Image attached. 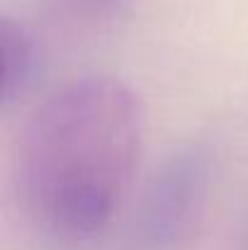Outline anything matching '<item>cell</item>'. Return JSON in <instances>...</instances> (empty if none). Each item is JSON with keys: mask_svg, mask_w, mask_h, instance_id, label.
I'll return each mask as SVG.
<instances>
[{"mask_svg": "<svg viewBox=\"0 0 248 250\" xmlns=\"http://www.w3.org/2000/svg\"><path fill=\"white\" fill-rule=\"evenodd\" d=\"M144 109L112 76L56 90L20 146V194L39 231L61 243L100 236L122 207L141 158Z\"/></svg>", "mask_w": 248, "mask_h": 250, "instance_id": "1", "label": "cell"}, {"mask_svg": "<svg viewBox=\"0 0 248 250\" xmlns=\"http://www.w3.org/2000/svg\"><path fill=\"white\" fill-rule=\"evenodd\" d=\"M209 189V158L202 148H180L156 170L139 209V233L151 248L182 243L200 221Z\"/></svg>", "mask_w": 248, "mask_h": 250, "instance_id": "2", "label": "cell"}, {"mask_svg": "<svg viewBox=\"0 0 248 250\" xmlns=\"http://www.w3.org/2000/svg\"><path fill=\"white\" fill-rule=\"evenodd\" d=\"M0 44H2V107L22 100L34 85L42 66V54L37 37L10 15L0 20Z\"/></svg>", "mask_w": 248, "mask_h": 250, "instance_id": "3", "label": "cell"}, {"mask_svg": "<svg viewBox=\"0 0 248 250\" xmlns=\"http://www.w3.org/2000/svg\"><path fill=\"white\" fill-rule=\"evenodd\" d=\"M132 0H49V5L66 20L78 24H105L129 7Z\"/></svg>", "mask_w": 248, "mask_h": 250, "instance_id": "4", "label": "cell"}]
</instances>
